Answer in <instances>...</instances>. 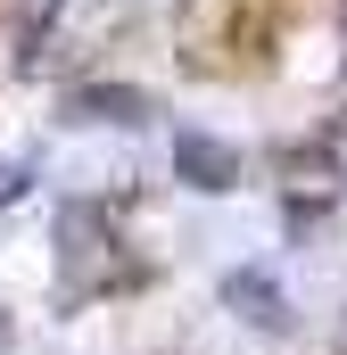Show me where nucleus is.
I'll list each match as a JSON object with an SVG mask.
<instances>
[{"label": "nucleus", "instance_id": "obj_1", "mask_svg": "<svg viewBox=\"0 0 347 355\" xmlns=\"http://www.w3.org/2000/svg\"><path fill=\"white\" fill-rule=\"evenodd\" d=\"M223 306H232L248 331H289V289H281L264 265H232L223 272Z\"/></svg>", "mask_w": 347, "mask_h": 355}, {"label": "nucleus", "instance_id": "obj_2", "mask_svg": "<svg viewBox=\"0 0 347 355\" xmlns=\"http://www.w3.org/2000/svg\"><path fill=\"white\" fill-rule=\"evenodd\" d=\"M174 174L190 190H207V198H223V190H240V149L215 141V132H182L174 141Z\"/></svg>", "mask_w": 347, "mask_h": 355}, {"label": "nucleus", "instance_id": "obj_3", "mask_svg": "<svg viewBox=\"0 0 347 355\" xmlns=\"http://www.w3.org/2000/svg\"><path fill=\"white\" fill-rule=\"evenodd\" d=\"M158 99L133 83H75L67 91V124H149Z\"/></svg>", "mask_w": 347, "mask_h": 355}, {"label": "nucleus", "instance_id": "obj_4", "mask_svg": "<svg viewBox=\"0 0 347 355\" xmlns=\"http://www.w3.org/2000/svg\"><path fill=\"white\" fill-rule=\"evenodd\" d=\"M25 182H33L25 166H0V207H17V198H25Z\"/></svg>", "mask_w": 347, "mask_h": 355}]
</instances>
